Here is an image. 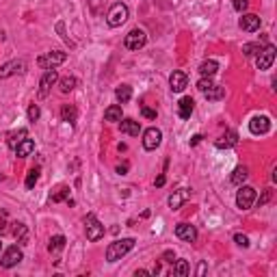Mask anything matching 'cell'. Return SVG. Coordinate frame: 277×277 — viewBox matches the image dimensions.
I'll return each mask as SVG.
<instances>
[{
  "instance_id": "1",
  "label": "cell",
  "mask_w": 277,
  "mask_h": 277,
  "mask_svg": "<svg viewBox=\"0 0 277 277\" xmlns=\"http://www.w3.org/2000/svg\"><path fill=\"white\" fill-rule=\"evenodd\" d=\"M134 247V238H122V241H115L106 247V260L108 262H117L122 260L130 249Z\"/></svg>"
},
{
  "instance_id": "2",
  "label": "cell",
  "mask_w": 277,
  "mask_h": 277,
  "mask_svg": "<svg viewBox=\"0 0 277 277\" xmlns=\"http://www.w3.org/2000/svg\"><path fill=\"white\" fill-rule=\"evenodd\" d=\"M126 20H128V7L123 2H115L111 9H108V13H106V24L108 26L117 29V26H122Z\"/></svg>"
},
{
  "instance_id": "3",
  "label": "cell",
  "mask_w": 277,
  "mask_h": 277,
  "mask_svg": "<svg viewBox=\"0 0 277 277\" xmlns=\"http://www.w3.org/2000/svg\"><path fill=\"white\" fill-rule=\"evenodd\" d=\"M85 232H87V241H91V243H95V241H100L102 236H104V225L97 221V216L95 215H87L85 216Z\"/></svg>"
},
{
  "instance_id": "4",
  "label": "cell",
  "mask_w": 277,
  "mask_h": 277,
  "mask_svg": "<svg viewBox=\"0 0 277 277\" xmlns=\"http://www.w3.org/2000/svg\"><path fill=\"white\" fill-rule=\"evenodd\" d=\"M65 61H67V54L61 52V50H54V52L41 54V57L37 59V65H39L41 69H54L57 65H61Z\"/></svg>"
},
{
  "instance_id": "5",
  "label": "cell",
  "mask_w": 277,
  "mask_h": 277,
  "mask_svg": "<svg viewBox=\"0 0 277 277\" xmlns=\"http://www.w3.org/2000/svg\"><path fill=\"white\" fill-rule=\"evenodd\" d=\"M253 204H256V188L243 186L241 184V188H238V193H236V206L241 210H249Z\"/></svg>"
},
{
  "instance_id": "6",
  "label": "cell",
  "mask_w": 277,
  "mask_h": 277,
  "mask_svg": "<svg viewBox=\"0 0 277 277\" xmlns=\"http://www.w3.org/2000/svg\"><path fill=\"white\" fill-rule=\"evenodd\" d=\"M145 43H148V35L141 29H132L126 35V39H123V46H126L128 50H141Z\"/></svg>"
},
{
  "instance_id": "7",
  "label": "cell",
  "mask_w": 277,
  "mask_h": 277,
  "mask_svg": "<svg viewBox=\"0 0 277 277\" xmlns=\"http://www.w3.org/2000/svg\"><path fill=\"white\" fill-rule=\"evenodd\" d=\"M22 260H24V253H22V249L18 245L9 247L7 251L2 253V258H0V264H2V269H11L15 267V264H20Z\"/></svg>"
},
{
  "instance_id": "8",
  "label": "cell",
  "mask_w": 277,
  "mask_h": 277,
  "mask_svg": "<svg viewBox=\"0 0 277 277\" xmlns=\"http://www.w3.org/2000/svg\"><path fill=\"white\" fill-rule=\"evenodd\" d=\"M273 61H275V46H273V43H269V46L260 48L258 59H256L258 69H269L271 65H273Z\"/></svg>"
},
{
  "instance_id": "9",
  "label": "cell",
  "mask_w": 277,
  "mask_h": 277,
  "mask_svg": "<svg viewBox=\"0 0 277 277\" xmlns=\"http://www.w3.org/2000/svg\"><path fill=\"white\" fill-rule=\"evenodd\" d=\"M160 141H162V132L158 128H148L143 132V148L152 152V150H156L160 145Z\"/></svg>"
},
{
  "instance_id": "10",
  "label": "cell",
  "mask_w": 277,
  "mask_h": 277,
  "mask_svg": "<svg viewBox=\"0 0 277 277\" xmlns=\"http://www.w3.org/2000/svg\"><path fill=\"white\" fill-rule=\"evenodd\" d=\"M59 80V74H57V69H46V74L41 76V80H39V97H46L48 93H50V89H52V85Z\"/></svg>"
},
{
  "instance_id": "11",
  "label": "cell",
  "mask_w": 277,
  "mask_h": 277,
  "mask_svg": "<svg viewBox=\"0 0 277 277\" xmlns=\"http://www.w3.org/2000/svg\"><path fill=\"white\" fill-rule=\"evenodd\" d=\"M249 130H251L253 134H267L271 130V119L267 115H256L249 122Z\"/></svg>"
},
{
  "instance_id": "12",
  "label": "cell",
  "mask_w": 277,
  "mask_h": 277,
  "mask_svg": "<svg viewBox=\"0 0 277 277\" xmlns=\"http://www.w3.org/2000/svg\"><path fill=\"white\" fill-rule=\"evenodd\" d=\"M176 236L180 238V241L195 243L197 241V230H195V225H191V223H178L176 225Z\"/></svg>"
},
{
  "instance_id": "13",
  "label": "cell",
  "mask_w": 277,
  "mask_h": 277,
  "mask_svg": "<svg viewBox=\"0 0 277 277\" xmlns=\"http://www.w3.org/2000/svg\"><path fill=\"white\" fill-rule=\"evenodd\" d=\"M26 69V63L22 61H18V59H15V61H9V63H4L2 67H0V78H9V76H13V74H20V72H24Z\"/></svg>"
},
{
  "instance_id": "14",
  "label": "cell",
  "mask_w": 277,
  "mask_h": 277,
  "mask_svg": "<svg viewBox=\"0 0 277 277\" xmlns=\"http://www.w3.org/2000/svg\"><path fill=\"white\" fill-rule=\"evenodd\" d=\"M169 85H171V91H176V93L184 91V89H186V85H188L186 74H184V72H173L169 76Z\"/></svg>"
},
{
  "instance_id": "15",
  "label": "cell",
  "mask_w": 277,
  "mask_h": 277,
  "mask_svg": "<svg viewBox=\"0 0 277 277\" xmlns=\"http://www.w3.org/2000/svg\"><path fill=\"white\" fill-rule=\"evenodd\" d=\"M238 143V134L234 132V130H227V132L223 134V137H219L215 141V145L219 150H227V148H234V145Z\"/></svg>"
},
{
  "instance_id": "16",
  "label": "cell",
  "mask_w": 277,
  "mask_h": 277,
  "mask_svg": "<svg viewBox=\"0 0 277 277\" xmlns=\"http://www.w3.org/2000/svg\"><path fill=\"white\" fill-rule=\"evenodd\" d=\"M238 24H241V29L245 32H256L260 29V18L258 15H253V13H247V15H243Z\"/></svg>"
},
{
  "instance_id": "17",
  "label": "cell",
  "mask_w": 277,
  "mask_h": 277,
  "mask_svg": "<svg viewBox=\"0 0 277 277\" xmlns=\"http://www.w3.org/2000/svg\"><path fill=\"white\" fill-rule=\"evenodd\" d=\"M119 128H122L123 134H130V137H139V132H141V123L134 122V119H123V117H122V122H119Z\"/></svg>"
},
{
  "instance_id": "18",
  "label": "cell",
  "mask_w": 277,
  "mask_h": 277,
  "mask_svg": "<svg viewBox=\"0 0 277 277\" xmlns=\"http://www.w3.org/2000/svg\"><path fill=\"white\" fill-rule=\"evenodd\" d=\"M193 108H195V102L191 100V97H182L180 104H178V115H180L182 119H188L193 113Z\"/></svg>"
},
{
  "instance_id": "19",
  "label": "cell",
  "mask_w": 277,
  "mask_h": 277,
  "mask_svg": "<svg viewBox=\"0 0 277 277\" xmlns=\"http://www.w3.org/2000/svg\"><path fill=\"white\" fill-rule=\"evenodd\" d=\"M216 69H219V63L213 61V59H208V61H204L202 65H199V74L206 76V78H213V76L216 74Z\"/></svg>"
},
{
  "instance_id": "20",
  "label": "cell",
  "mask_w": 277,
  "mask_h": 277,
  "mask_svg": "<svg viewBox=\"0 0 277 277\" xmlns=\"http://www.w3.org/2000/svg\"><path fill=\"white\" fill-rule=\"evenodd\" d=\"M32 152H35V143H32L31 139H24L18 148H15V154H18L20 158H26V156H31Z\"/></svg>"
},
{
  "instance_id": "21",
  "label": "cell",
  "mask_w": 277,
  "mask_h": 277,
  "mask_svg": "<svg viewBox=\"0 0 277 277\" xmlns=\"http://www.w3.org/2000/svg\"><path fill=\"white\" fill-rule=\"evenodd\" d=\"M26 137H29V132H26L24 128H20L18 132H11V134H9V141H7V145H9L11 150H15V148H18V145H20V143H22V141H24Z\"/></svg>"
},
{
  "instance_id": "22",
  "label": "cell",
  "mask_w": 277,
  "mask_h": 277,
  "mask_svg": "<svg viewBox=\"0 0 277 277\" xmlns=\"http://www.w3.org/2000/svg\"><path fill=\"white\" fill-rule=\"evenodd\" d=\"M186 195H188L186 188H180V191H176V193H173L171 197H169V208H171V210H178V208H180V206L184 204Z\"/></svg>"
},
{
  "instance_id": "23",
  "label": "cell",
  "mask_w": 277,
  "mask_h": 277,
  "mask_svg": "<svg viewBox=\"0 0 277 277\" xmlns=\"http://www.w3.org/2000/svg\"><path fill=\"white\" fill-rule=\"evenodd\" d=\"M61 117H63V122H67V123H76V119H78V111H76L74 104H65L61 108Z\"/></svg>"
},
{
  "instance_id": "24",
  "label": "cell",
  "mask_w": 277,
  "mask_h": 277,
  "mask_svg": "<svg viewBox=\"0 0 277 277\" xmlns=\"http://www.w3.org/2000/svg\"><path fill=\"white\" fill-rule=\"evenodd\" d=\"M115 97L119 104H126V102L132 97V89H130V85H119L115 89Z\"/></svg>"
},
{
  "instance_id": "25",
  "label": "cell",
  "mask_w": 277,
  "mask_h": 277,
  "mask_svg": "<svg viewBox=\"0 0 277 277\" xmlns=\"http://www.w3.org/2000/svg\"><path fill=\"white\" fill-rule=\"evenodd\" d=\"M65 243H67V241H65V236H61V234L52 236L50 238V245H48V251H50V253H61L65 249Z\"/></svg>"
},
{
  "instance_id": "26",
  "label": "cell",
  "mask_w": 277,
  "mask_h": 277,
  "mask_svg": "<svg viewBox=\"0 0 277 277\" xmlns=\"http://www.w3.org/2000/svg\"><path fill=\"white\" fill-rule=\"evenodd\" d=\"M104 119L106 122H122V106L119 104H113V106H108L106 111H104Z\"/></svg>"
},
{
  "instance_id": "27",
  "label": "cell",
  "mask_w": 277,
  "mask_h": 277,
  "mask_svg": "<svg viewBox=\"0 0 277 277\" xmlns=\"http://www.w3.org/2000/svg\"><path fill=\"white\" fill-rule=\"evenodd\" d=\"M202 93L208 97V100H221V97L225 95V89L223 87H219V85H210L206 91H202Z\"/></svg>"
},
{
  "instance_id": "28",
  "label": "cell",
  "mask_w": 277,
  "mask_h": 277,
  "mask_svg": "<svg viewBox=\"0 0 277 277\" xmlns=\"http://www.w3.org/2000/svg\"><path fill=\"white\" fill-rule=\"evenodd\" d=\"M247 178H249L247 167H236V169H234V173H232V178H230V180H232V184H236V186H241V184L245 182Z\"/></svg>"
},
{
  "instance_id": "29",
  "label": "cell",
  "mask_w": 277,
  "mask_h": 277,
  "mask_svg": "<svg viewBox=\"0 0 277 277\" xmlns=\"http://www.w3.org/2000/svg\"><path fill=\"white\" fill-rule=\"evenodd\" d=\"M13 225V230H11V234H13L15 238H18V243H22L24 245L26 238H29V232H26V225L24 223H11Z\"/></svg>"
},
{
  "instance_id": "30",
  "label": "cell",
  "mask_w": 277,
  "mask_h": 277,
  "mask_svg": "<svg viewBox=\"0 0 277 277\" xmlns=\"http://www.w3.org/2000/svg\"><path fill=\"white\" fill-rule=\"evenodd\" d=\"M76 85H78V80H76L74 76H65V78H61V83H59V89H61L63 93H69V91L76 89Z\"/></svg>"
},
{
  "instance_id": "31",
  "label": "cell",
  "mask_w": 277,
  "mask_h": 277,
  "mask_svg": "<svg viewBox=\"0 0 277 277\" xmlns=\"http://www.w3.org/2000/svg\"><path fill=\"white\" fill-rule=\"evenodd\" d=\"M52 204H59V202H65V199H69V186H59L57 191L52 193Z\"/></svg>"
},
{
  "instance_id": "32",
  "label": "cell",
  "mask_w": 277,
  "mask_h": 277,
  "mask_svg": "<svg viewBox=\"0 0 277 277\" xmlns=\"http://www.w3.org/2000/svg\"><path fill=\"white\" fill-rule=\"evenodd\" d=\"M37 180H39V167H32V169L26 173V188H32L37 184Z\"/></svg>"
},
{
  "instance_id": "33",
  "label": "cell",
  "mask_w": 277,
  "mask_h": 277,
  "mask_svg": "<svg viewBox=\"0 0 277 277\" xmlns=\"http://www.w3.org/2000/svg\"><path fill=\"white\" fill-rule=\"evenodd\" d=\"M173 273L180 275V277H186L188 275V262L186 260H176V269H173Z\"/></svg>"
},
{
  "instance_id": "34",
  "label": "cell",
  "mask_w": 277,
  "mask_h": 277,
  "mask_svg": "<svg viewBox=\"0 0 277 277\" xmlns=\"http://www.w3.org/2000/svg\"><path fill=\"white\" fill-rule=\"evenodd\" d=\"M256 52H260V43H245L243 46V54L245 57H253Z\"/></svg>"
},
{
  "instance_id": "35",
  "label": "cell",
  "mask_w": 277,
  "mask_h": 277,
  "mask_svg": "<svg viewBox=\"0 0 277 277\" xmlns=\"http://www.w3.org/2000/svg\"><path fill=\"white\" fill-rule=\"evenodd\" d=\"M26 115H29V122H37V119H39V115H41V108L37 106V104H31Z\"/></svg>"
},
{
  "instance_id": "36",
  "label": "cell",
  "mask_w": 277,
  "mask_h": 277,
  "mask_svg": "<svg viewBox=\"0 0 277 277\" xmlns=\"http://www.w3.org/2000/svg\"><path fill=\"white\" fill-rule=\"evenodd\" d=\"M232 7H234L238 13H243V11L249 7V0H232Z\"/></svg>"
},
{
  "instance_id": "37",
  "label": "cell",
  "mask_w": 277,
  "mask_h": 277,
  "mask_svg": "<svg viewBox=\"0 0 277 277\" xmlns=\"http://www.w3.org/2000/svg\"><path fill=\"white\" fill-rule=\"evenodd\" d=\"M234 243L238 247H249V238L245 234H234Z\"/></svg>"
},
{
  "instance_id": "38",
  "label": "cell",
  "mask_w": 277,
  "mask_h": 277,
  "mask_svg": "<svg viewBox=\"0 0 277 277\" xmlns=\"http://www.w3.org/2000/svg\"><path fill=\"white\" fill-rule=\"evenodd\" d=\"M141 115H143L145 119H156V111L150 106H141Z\"/></svg>"
},
{
  "instance_id": "39",
  "label": "cell",
  "mask_w": 277,
  "mask_h": 277,
  "mask_svg": "<svg viewBox=\"0 0 277 277\" xmlns=\"http://www.w3.org/2000/svg\"><path fill=\"white\" fill-rule=\"evenodd\" d=\"M162 260H165V262H169V264H173V262H176V253H173L171 249H167V251L162 253Z\"/></svg>"
},
{
  "instance_id": "40",
  "label": "cell",
  "mask_w": 277,
  "mask_h": 277,
  "mask_svg": "<svg viewBox=\"0 0 277 277\" xmlns=\"http://www.w3.org/2000/svg\"><path fill=\"white\" fill-rule=\"evenodd\" d=\"M269 197H271V188H267V191H264V195H262V197H260V206H264V204H267L269 202Z\"/></svg>"
},
{
  "instance_id": "41",
  "label": "cell",
  "mask_w": 277,
  "mask_h": 277,
  "mask_svg": "<svg viewBox=\"0 0 277 277\" xmlns=\"http://www.w3.org/2000/svg\"><path fill=\"white\" fill-rule=\"evenodd\" d=\"M202 139H204L202 134H195V137L191 139V145H197V143H199V141H202Z\"/></svg>"
},
{
  "instance_id": "42",
  "label": "cell",
  "mask_w": 277,
  "mask_h": 277,
  "mask_svg": "<svg viewBox=\"0 0 277 277\" xmlns=\"http://www.w3.org/2000/svg\"><path fill=\"white\" fill-rule=\"evenodd\" d=\"M126 171H128V165H119V167H117V173H122V176H123Z\"/></svg>"
},
{
  "instance_id": "43",
  "label": "cell",
  "mask_w": 277,
  "mask_h": 277,
  "mask_svg": "<svg viewBox=\"0 0 277 277\" xmlns=\"http://www.w3.org/2000/svg\"><path fill=\"white\" fill-rule=\"evenodd\" d=\"M162 184H165V176H158L156 178V186H162Z\"/></svg>"
},
{
  "instance_id": "44",
  "label": "cell",
  "mask_w": 277,
  "mask_h": 277,
  "mask_svg": "<svg viewBox=\"0 0 277 277\" xmlns=\"http://www.w3.org/2000/svg\"><path fill=\"white\" fill-rule=\"evenodd\" d=\"M134 275H137V277H145V275H150V273H148V271H137Z\"/></svg>"
},
{
  "instance_id": "45",
  "label": "cell",
  "mask_w": 277,
  "mask_h": 277,
  "mask_svg": "<svg viewBox=\"0 0 277 277\" xmlns=\"http://www.w3.org/2000/svg\"><path fill=\"white\" fill-rule=\"evenodd\" d=\"M0 249H2V243H0Z\"/></svg>"
}]
</instances>
